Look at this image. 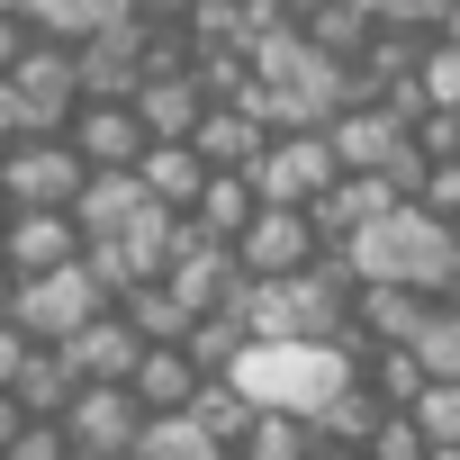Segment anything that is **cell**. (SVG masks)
I'll return each instance as SVG.
<instances>
[{
    "instance_id": "6da1fadb",
    "label": "cell",
    "mask_w": 460,
    "mask_h": 460,
    "mask_svg": "<svg viewBox=\"0 0 460 460\" xmlns=\"http://www.w3.org/2000/svg\"><path fill=\"white\" fill-rule=\"evenodd\" d=\"M352 298H361L352 262H343V253H325V262H316V271H298V280H253L235 316H244V334H253V343H343Z\"/></svg>"
},
{
    "instance_id": "7a4b0ae2",
    "label": "cell",
    "mask_w": 460,
    "mask_h": 460,
    "mask_svg": "<svg viewBox=\"0 0 460 460\" xmlns=\"http://www.w3.org/2000/svg\"><path fill=\"white\" fill-rule=\"evenodd\" d=\"M343 262H352L361 289H406V298H433V307H442V289H451V271H460V235L433 226L424 208H397L388 226H370V235L343 244Z\"/></svg>"
},
{
    "instance_id": "3957f363",
    "label": "cell",
    "mask_w": 460,
    "mask_h": 460,
    "mask_svg": "<svg viewBox=\"0 0 460 460\" xmlns=\"http://www.w3.org/2000/svg\"><path fill=\"white\" fill-rule=\"evenodd\" d=\"M235 388L262 406V415H325L343 388H361V361L343 352V343H253L244 352V370H235Z\"/></svg>"
},
{
    "instance_id": "277c9868",
    "label": "cell",
    "mask_w": 460,
    "mask_h": 460,
    "mask_svg": "<svg viewBox=\"0 0 460 460\" xmlns=\"http://www.w3.org/2000/svg\"><path fill=\"white\" fill-rule=\"evenodd\" d=\"M100 316H109V289L91 280V253H82L73 271H55V280H28V289H19V307H10V325H19L37 352H64V343H73V334H91Z\"/></svg>"
},
{
    "instance_id": "5b68a950",
    "label": "cell",
    "mask_w": 460,
    "mask_h": 460,
    "mask_svg": "<svg viewBox=\"0 0 460 460\" xmlns=\"http://www.w3.org/2000/svg\"><path fill=\"white\" fill-rule=\"evenodd\" d=\"M0 190H10V208L73 217V199L91 190V163L73 154V136H28V145H10V163H0Z\"/></svg>"
},
{
    "instance_id": "8992f818",
    "label": "cell",
    "mask_w": 460,
    "mask_h": 460,
    "mask_svg": "<svg viewBox=\"0 0 460 460\" xmlns=\"http://www.w3.org/2000/svg\"><path fill=\"white\" fill-rule=\"evenodd\" d=\"M163 289H172V307L199 325V316H235L244 307V262L226 253V244H208L199 226H181V244H172V271H163Z\"/></svg>"
},
{
    "instance_id": "52a82bcc",
    "label": "cell",
    "mask_w": 460,
    "mask_h": 460,
    "mask_svg": "<svg viewBox=\"0 0 460 460\" xmlns=\"http://www.w3.org/2000/svg\"><path fill=\"white\" fill-rule=\"evenodd\" d=\"M253 190H262V208H298V217H316V208L343 190V163H334L325 136H271Z\"/></svg>"
},
{
    "instance_id": "ba28073f",
    "label": "cell",
    "mask_w": 460,
    "mask_h": 460,
    "mask_svg": "<svg viewBox=\"0 0 460 460\" xmlns=\"http://www.w3.org/2000/svg\"><path fill=\"white\" fill-rule=\"evenodd\" d=\"M145 424H154V415L136 406V388H82L73 415H64V442H73L82 460H136Z\"/></svg>"
},
{
    "instance_id": "9c48e42d",
    "label": "cell",
    "mask_w": 460,
    "mask_h": 460,
    "mask_svg": "<svg viewBox=\"0 0 460 460\" xmlns=\"http://www.w3.org/2000/svg\"><path fill=\"white\" fill-rule=\"evenodd\" d=\"M235 262H244V280H298V271L325 262V235H316V217H298V208H262L253 235L235 244Z\"/></svg>"
},
{
    "instance_id": "30bf717a",
    "label": "cell",
    "mask_w": 460,
    "mask_h": 460,
    "mask_svg": "<svg viewBox=\"0 0 460 460\" xmlns=\"http://www.w3.org/2000/svg\"><path fill=\"white\" fill-rule=\"evenodd\" d=\"M10 82H19V100L37 109V136H73V118L91 109V100H82V55H73V46H46V37H37V55H28Z\"/></svg>"
},
{
    "instance_id": "8fae6325",
    "label": "cell",
    "mask_w": 460,
    "mask_h": 460,
    "mask_svg": "<svg viewBox=\"0 0 460 460\" xmlns=\"http://www.w3.org/2000/svg\"><path fill=\"white\" fill-rule=\"evenodd\" d=\"M145 352H154V343H145V334H136V325H127L118 307H109V316H100L91 334H73V343H64V370H73L82 388H136Z\"/></svg>"
},
{
    "instance_id": "7c38bea8",
    "label": "cell",
    "mask_w": 460,
    "mask_h": 460,
    "mask_svg": "<svg viewBox=\"0 0 460 460\" xmlns=\"http://www.w3.org/2000/svg\"><path fill=\"white\" fill-rule=\"evenodd\" d=\"M0 253H10L19 280H55V271H73L91 244H82L73 217H37V208H19V226H10V244H0Z\"/></svg>"
},
{
    "instance_id": "4fadbf2b",
    "label": "cell",
    "mask_w": 460,
    "mask_h": 460,
    "mask_svg": "<svg viewBox=\"0 0 460 460\" xmlns=\"http://www.w3.org/2000/svg\"><path fill=\"white\" fill-rule=\"evenodd\" d=\"M190 154H199L208 172H262V154H271V127L253 118V100H235V109H208V118H199V136H190Z\"/></svg>"
},
{
    "instance_id": "5bb4252c",
    "label": "cell",
    "mask_w": 460,
    "mask_h": 460,
    "mask_svg": "<svg viewBox=\"0 0 460 460\" xmlns=\"http://www.w3.org/2000/svg\"><path fill=\"white\" fill-rule=\"evenodd\" d=\"M73 154H82L91 172H145L154 136H145L136 109H82V118H73Z\"/></svg>"
},
{
    "instance_id": "9a60e30c",
    "label": "cell",
    "mask_w": 460,
    "mask_h": 460,
    "mask_svg": "<svg viewBox=\"0 0 460 460\" xmlns=\"http://www.w3.org/2000/svg\"><path fill=\"white\" fill-rule=\"evenodd\" d=\"M136 118H145V136H154V145H190V136H199V118H208L199 73H190V64H181V73H154V82L136 91Z\"/></svg>"
},
{
    "instance_id": "2e32d148",
    "label": "cell",
    "mask_w": 460,
    "mask_h": 460,
    "mask_svg": "<svg viewBox=\"0 0 460 460\" xmlns=\"http://www.w3.org/2000/svg\"><path fill=\"white\" fill-rule=\"evenodd\" d=\"M253 217H262V190H253V172H217V181L199 190V208H190L181 226H199L208 244H226V253H235V244L253 235Z\"/></svg>"
},
{
    "instance_id": "e0dca14e",
    "label": "cell",
    "mask_w": 460,
    "mask_h": 460,
    "mask_svg": "<svg viewBox=\"0 0 460 460\" xmlns=\"http://www.w3.org/2000/svg\"><path fill=\"white\" fill-rule=\"evenodd\" d=\"M145 208H154V199H145L136 172H91V190L73 199V226H82V244H118Z\"/></svg>"
},
{
    "instance_id": "ac0fdd59",
    "label": "cell",
    "mask_w": 460,
    "mask_h": 460,
    "mask_svg": "<svg viewBox=\"0 0 460 460\" xmlns=\"http://www.w3.org/2000/svg\"><path fill=\"white\" fill-rule=\"evenodd\" d=\"M73 397H82V379L64 370V352H37V343H28V361H19V379H10V406H19L28 424H64Z\"/></svg>"
},
{
    "instance_id": "d6986e66",
    "label": "cell",
    "mask_w": 460,
    "mask_h": 460,
    "mask_svg": "<svg viewBox=\"0 0 460 460\" xmlns=\"http://www.w3.org/2000/svg\"><path fill=\"white\" fill-rule=\"evenodd\" d=\"M199 388H208V379H199V361H190L181 343H154L145 370H136V406H145V415H190Z\"/></svg>"
},
{
    "instance_id": "ffe728a7",
    "label": "cell",
    "mask_w": 460,
    "mask_h": 460,
    "mask_svg": "<svg viewBox=\"0 0 460 460\" xmlns=\"http://www.w3.org/2000/svg\"><path fill=\"white\" fill-rule=\"evenodd\" d=\"M136 181H145V199H154V208H172V217H190V208H199V190H208L217 172H208V163H199L190 145H154Z\"/></svg>"
},
{
    "instance_id": "44dd1931",
    "label": "cell",
    "mask_w": 460,
    "mask_h": 460,
    "mask_svg": "<svg viewBox=\"0 0 460 460\" xmlns=\"http://www.w3.org/2000/svg\"><path fill=\"white\" fill-rule=\"evenodd\" d=\"M190 415L208 424V442H217V451H244V442H253V424H262V406H253V397H244L235 379H208Z\"/></svg>"
},
{
    "instance_id": "7402d4cb",
    "label": "cell",
    "mask_w": 460,
    "mask_h": 460,
    "mask_svg": "<svg viewBox=\"0 0 460 460\" xmlns=\"http://www.w3.org/2000/svg\"><path fill=\"white\" fill-rule=\"evenodd\" d=\"M181 352L199 361V379H235V370H244V352H253V334H244V316H199Z\"/></svg>"
},
{
    "instance_id": "603a6c76",
    "label": "cell",
    "mask_w": 460,
    "mask_h": 460,
    "mask_svg": "<svg viewBox=\"0 0 460 460\" xmlns=\"http://www.w3.org/2000/svg\"><path fill=\"white\" fill-rule=\"evenodd\" d=\"M136 460H226V451L208 442V424H199V415H154V424H145V442H136Z\"/></svg>"
},
{
    "instance_id": "cb8c5ba5",
    "label": "cell",
    "mask_w": 460,
    "mask_h": 460,
    "mask_svg": "<svg viewBox=\"0 0 460 460\" xmlns=\"http://www.w3.org/2000/svg\"><path fill=\"white\" fill-rule=\"evenodd\" d=\"M415 361L433 388H460V307H433V325L415 334Z\"/></svg>"
},
{
    "instance_id": "d4e9b609",
    "label": "cell",
    "mask_w": 460,
    "mask_h": 460,
    "mask_svg": "<svg viewBox=\"0 0 460 460\" xmlns=\"http://www.w3.org/2000/svg\"><path fill=\"white\" fill-rule=\"evenodd\" d=\"M244 460H316V424L307 415H262L253 442H244Z\"/></svg>"
},
{
    "instance_id": "484cf974",
    "label": "cell",
    "mask_w": 460,
    "mask_h": 460,
    "mask_svg": "<svg viewBox=\"0 0 460 460\" xmlns=\"http://www.w3.org/2000/svg\"><path fill=\"white\" fill-rule=\"evenodd\" d=\"M415 82H424V100H433V118L442 109H460V46H424V64H415Z\"/></svg>"
},
{
    "instance_id": "4316f807",
    "label": "cell",
    "mask_w": 460,
    "mask_h": 460,
    "mask_svg": "<svg viewBox=\"0 0 460 460\" xmlns=\"http://www.w3.org/2000/svg\"><path fill=\"white\" fill-rule=\"evenodd\" d=\"M406 415L424 424V442H433V451H460V388H424Z\"/></svg>"
},
{
    "instance_id": "83f0119b",
    "label": "cell",
    "mask_w": 460,
    "mask_h": 460,
    "mask_svg": "<svg viewBox=\"0 0 460 460\" xmlns=\"http://www.w3.org/2000/svg\"><path fill=\"white\" fill-rule=\"evenodd\" d=\"M370 460H433V442H424L415 415H388V424L370 433Z\"/></svg>"
},
{
    "instance_id": "f1b7e54d",
    "label": "cell",
    "mask_w": 460,
    "mask_h": 460,
    "mask_svg": "<svg viewBox=\"0 0 460 460\" xmlns=\"http://www.w3.org/2000/svg\"><path fill=\"white\" fill-rule=\"evenodd\" d=\"M433 226H451L460 235V163H433V181H424V199H415Z\"/></svg>"
},
{
    "instance_id": "f546056e",
    "label": "cell",
    "mask_w": 460,
    "mask_h": 460,
    "mask_svg": "<svg viewBox=\"0 0 460 460\" xmlns=\"http://www.w3.org/2000/svg\"><path fill=\"white\" fill-rule=\"evenodd\" d=\"M10 460H73V442H64V424H28L10 442Z\"/></svg>"
},
{
    "instance_id": "4dcf8cb0",
    "label": "cell",
    "mask_w": 460,
    "mask_h": 460,
    "mask_svg": "<svg viewBox=\"0 0 460 460\" xmlns=\"http://www.w3.org/2000/svg\"><path fill=\"white\" fill-rule=\"evenodd\" d=\"M37 136V109L19 100V82H0V145H28Z\"/></svg>"
},
{
    "instance_id": "1f68e13d",
    "label": "cell",
    "mask_w": 460,
    "mask_h": 460,
    "mask_svg": "<svg viewBox=\"0 0 460 460\" xmlns=\"http://www.w3.org/2000/svg\"><path fill=\"white\" fill-rule=\"evenodd\" d=\"M28 55H37V28H28V19H0V82H10Z\"/></svg>"
},
{
    "instance_id": "d6a6232c",
    "label": "cell",
    "mask_w": 460,
    "mask_h": 460,
    "mask_svg": "<svg viewBox=\"0 0 460 460\" xmlns=\"http://www.w3.org/2000/svg\"><path fill=\"white\" fill-rule=\"evenodd\" d=\"M19 361H28V334H19V325H0V397H10V379H19Z\"/></svg>"
},
{
    "instance_id": "836d02e7",
    "label": "cell",
    "mask_w": 460,
    "mask_h": 460,
    "mask_svg": "<svg viewBox=\"0 0 460 460\" xmlns=\"http://www.w3.org/2000/svg\"><path fill=\"white\" fill-rule=\"evenodd\" d=\"M19 289H28V280L10 271V253H0V325H10V307H19Z\"/></svg>"
},
{
    "instance_id": "e575fe53",
    "label": "cell",
    "mask_w": 460,
    "mask_h": 460,
    "mask_svg": "<svg viewBox=\"0 0 460 460\" xmlns=\"http://www.w3.org/2000/svg\"><path fill=\"white\" fill-rule=\"evenodd\" d=\"M19 433H28V415H19L10 397H0V460H10V442H19Z\"/></svg>"
},
{
    "instance_id": "d590c367",
    "label": "cell",
    "mask_w": 460,
    "mask_h": 460,
    "mask_svg": "<svg viewBox=\"0 0 460 460\" xmlns=\"http://www.w3.org/2000/svg\"><path fill=\"white\" fill-rule=\"evenodd\" d=\"M442 307H460V271H451V289H442Z\"/></svg>"
},
{
    "instance_id": "8d00e7d4",
    "label": "cell",
    "mask_w": 460,
    "mask_h": 460,
    "mask_svg": "<svg viewBox=\"0 0 460 460\" xmlns=\"http://www.w3.org/2000/svg\"><path fill=\"white\" fill-rule=\"evenodd\" d=\"M316 460H370V451H316Z\"/></svg>"
},
{
    "instance_id": "74e56055",
    "label": "cell",
    "mask_w": 460,
    "mask_h": 460,
    "mask_svg": "<svg viewBox=\"0 0 460 460\" xmlns=\"http://www.w3.org/2000/svg\"><path fill=\"white\" fill-rule=\"evenodd\" d=\"M0 19H19V0H0Z\"/></svg>"
},
{
    "instance_id": "f35d334b",
    "label": "cell",
    "mask_w": 460,
    "mask_h": 460,
    "mask_svg": "<svg viewBox=\"0 0 460 460\" xmlns=\"http://www.w3.org/2000/svg\"><path fill=\"white\" fill-rule=\"evenodd\" d=\"M433 460H460V451H433Z\"/></svg>"
},
{
    "instance_id": "ab89813d",
    "label": "cell",
    "mask_w": 460,
    "mask_h": 460,
    "mask_svg": "<svg viewBox=\"0 0 460 460\" xmlns=\"http://www.w3.org/2000/svg\"><path fill=\"white\" fill-rule=\"evenodd\" d=\"M226 460H244V451H226Z\"/></svg>"
},
{
    "instance_id": "60d3db41",
    "label": "cell",
    "mask_w": 460,
    "mask_h": 460,
    "mask_svg": "<svg viewBox=\"0 0 460 460\" xmlns=\"http://www.w3.org/2000/svg\"><path fill=\"white\" fill-rule=\"evenodd\" d=\"M73 460H82V451H73Z\"/></svg>"
}]
</instances>
